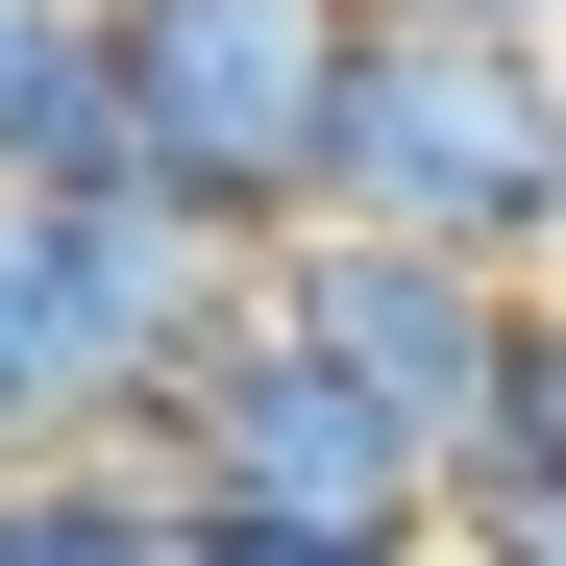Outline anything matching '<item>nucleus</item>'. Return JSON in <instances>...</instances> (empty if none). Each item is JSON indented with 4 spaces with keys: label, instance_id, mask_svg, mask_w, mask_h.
I'll return each mask as SVG.
<instances>
[{
    "label": "nucleus",
    "instance_id": "obj_5",
    "mask_svg": "<svg viewBox=\"0 0 566 566\" xmlns=\"http://www.w3.org/2000/svg\"><path fill=\"white\" fill-rule=\"evenodd\" d=\"M99 443V395H74V321H50V198H0V468Z\"/></svg>",
    "mask_w": 566,
    "mask_h": 566
},
{
    "label": "nucleus",
    "instance_id": "obj_9",
    "mask_svg": "<svg viewBox=\"0 0 566 566\" xmlns=\"http://www.w3.org/2000/svg\"><path fill=\"white\" fill-rule=\"evenodd\" d=\"M148 566H247V542H222V517H172V542H148Z\"/></svg>",
    "mask_w": 566,
    "mask_h": 566
},
{
    "label": "nucleus",
    "instance_id": "obj_1",
    "mask_svg": "<svg viewBox=\"0 0 566 566\" xmlns=\"http://www.w3.org/2000/svg\"><path fill=\"white\" fill-rule=\"evenodd\" d=\"M99 74H124V198H172L198 247L271 271L345 172L369 0H99Z\"/></svg>",
    "mask_w": 566,
    "mask_h": 566
},
{
    "label": "nucleus",
    "instance_id": "obj_6",
    "mask_svg": "<svg viewBox=\"0 0 566 566\" xmlns=\"http://www.w3.org/2000/svg\"><path fill=\"white\" fill-rule=\"evenodd\" d=\"M172 542V493L124 443H50V468H0V566H148Z\"/></svg>",
    "mask_w": 566,
    "mask_h": 566
},
{
    "label": "nucleus",
    "instance_id": "obj_4",
    "mask_svg": "<svg viewBox=\"0 0 566 566\" xmlns=\"http://www.w3.org/2000/svg\"><path fill=\"white\" fill-rule=\"evenodd\" d=\"M247 321H296L369 419H419V443H443V493H468V443H493L542 296H493V271H443V247H369V222H296V247L247 271Z\"/></svg>",
    "mask_w": 566,
    "mask_h": 566
},
{
    "label": "nucleus",
    "instance_id": "obj_10",
    "mask_svg": "<svg viewBox=\"0 0 566 566\" xmlns=\"http://www.w3.org/2000/svg\"><path fill=\"white\" fill-rule=\"evenodd\" d=\"M25 25H50V0H0V50H25Z\"/></svg>",
    "mask_w": 566,
    "mask_h": 566
},
{
    "label": "nucleus",
    "instance_id": "obj_3",
    "mask_svg": "<svg viewBox=\"0 0 566 566\" xmlns=\"http://www.w3.org/2000/svg\"><path fill=\"white\" fill-rule=\"evenodd\" d=\"M124 468H148L172 517H222V542H419V517H443V443H419V419H369L296 321H222V345H198V395H172Z\"/></svg>",
    "mask_w": 566,
    "mask_h": 566
},
{
    "label": "nucleus",
    "instance_id": "obj_8",
    "mask_svg": "<svg viewBox=\"0 0 566 566\" xmlns=\"http://www.w3.org/2000/svg\"><path fill=\"white\" fill-rule=\"evenodd\" d=\"M247 566H419V542H247Z\"/></svg>",
    "mask_w": 566,
    "mask_h": 566
},
{
    "label": "nucleus",
    "instance_id": "obj_2",
    "mask_svg": "<svg viewBox=\"0 0 566 566\" xmlns=\"http://www.w3.org/2000/svg\"><path fill=\"white\" fill-rule=\"evenodd\" d=\"M321 222H369V247H443V271H493V296H542V271H566V50L369 25Z\"/></svg>",
    "mask_w": 566,
    "mask_h": 566
},
{
    "label": "nucleus",
    "instance_id": "obj_7",
    "mask_svg": "<svg viewBox=\"0 0 566 566\" xmlns=\"http://www.w3.org/2000/svg\"><path fill=\"white\" fill-rule=\"evenodd\" d=\"M369 25H468V50H566V0H369Z\"/></svg>",
    "mask_w": 566,
    "mask_h": 566
}]
</instances>
